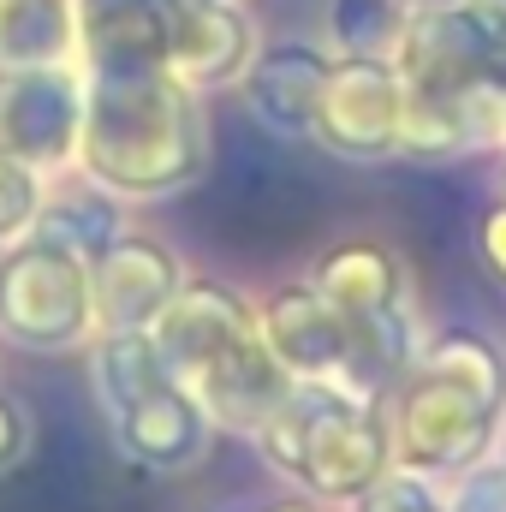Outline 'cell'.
Wrapping results in <instances>:
<instances>
[{"label":"cell","instance_id":"6da1fadb","mask_svg":"<svg viewBox=\"0 0 506 512\" xmlns=\"http://www.w3.org/2000/svg\"><path fill=\"white\" fill-rule=\"evenodd\" d=\"M191 96L197 90L179 84L167 66L90 72L84 126H78V167L126 197L179 191L203 167V120H197Z\"/></svg>","mask_w":506,"mask_h":512},{"label":"cell","instance_id":"7a4b0ae2","mask_svg":"<svg viewBox=\"0 0 506 512\" xmlns=\"http://www.w3.org/2000/svg\"><path fill=\"white\" fill-rule=\"evenodd\" d=\"M501 399H506V364L483 334H471V328L435 334L417 352L411 376H405L393 411H387L393 465H411L423 477L465 471L489 447Z\"/></svg>","mask_w":506,"mask_h":512},{"label":"cell","instance_id":"3957f363","mask_svg":"<svg viewBox=\"0 0 506 512\" xmlns=\"http://www.w3.org/2000/svg\"><path fill=\"white\" fill-rule=\"evenodd\" d=\"M262 459L310 495L352 501L393 465V423L376 399L334 382H292V393L251 429Z\"/></svg>","mask_w":506,"mask_h":512},{"label":"cell","instance_id":"277c9868","mask_svg":"<svg viewBox=\"0 0 506 512\" xmlns=\"http://www.w3.org/2000/svg\"><path fill=\"white\" fill-rule=\"evenodd\" d=\"M96 399L126 447V459L149 471H185L203 459L209 441V411L191 387L173 376L149 328L102 334L96 346Z\"/></svg>","mask_w":506,"mask_h":512},{"label":"cell","instance_id":"5b68a950","mask_svg":"<svg viewBox=\"0 0 506 512\" xmlns=\"http://www.w3.org/2000/svg\"><path fill=\"white\" fill-rule=\"evenodd\" d=\"M90 328V256L24 233L0 256V334L30 352H60L78 346Z\"/></svg>","mask_w":506,"mask_h":512},{"label":"cell","instance_id":"8992f818","mask_svg":"<svg viewBox=\"0 0 506 512\" xmlns=\"http://www.w3.org/2000/svg\"><path fill=\"white\" fill-rule=\"evenodd\" d=\"M310 286L346 316L358 352L370 358L381 382L399 376L411 364V310H405V274L387 245H370V239H352V245H334L322 251V262L310 268Z\"/></svg>","mask_w":506,"mask_h":512},{"label":"cell","instance_id":"52a82bcc","mask_svg":"<svg viewBox=\"0 0 506 512\" xmlns=\"http://www.w3.org/2000/svg\"><path fill=\"white\" fill-rule=\"evenodd\" d=\"M256 328H262L268 352L292 370V382H334V387H352V393L376 399L381 376L370 370V358L358 352L346 316L310 280L268 292V304L256 310Z\"/></svg>","mask_w":506,"mask_h":512},{"label":"cell","instance_id":"ba28073f","mask_svg":"<svg viewBox=\"0 0 506 512\" xmlns=\"http://www.w3.org/2000/svg\"><path fill=\"white\" fill-rule=\"evenodd\" d=\"M399 114H405L399 66L387 54H340L328 66V90L310 137L340 161H381L399 155Z\"/></svg>","mask_w":506,"mask_h":512},{"label":"cell","instance_id":"9c48e42d","mask_svg":"<svg viewBox=\"0 0 506 512\" xmlns=\"http://www.w3.org/2000/svg\"><path fill=\"white\" fill-rule=\"evenodd\" d=\"M78 126H84V78L60 66H6L0 72V149L54 167L78 155Z\"/></svg>","mask_w":506,"mask_h":512},{"label":"cell","instance_id":"30bf717a","mask_svg":"<svg viewBox=\"0 0 506 512\" xmlns=\"http://www.w3.org/2000/svg\"><path fill=\"white\" fill-rule=\"evenodd\" d=\"M411 90H465L489 78V6H423L405 12L399 42L387 54Z\"/></svg>","mask_w":506,"mask_h":512},{"label":"cell","instance_id":"8fae6325","mask_svg":"<svg viewBox=\"0 0 506 512\" xmlns=\"http://www.w3.org/2000/svg\"><path fill=\"white\" fill-rule=\"evenodd\" d=\"M179 262L161 239L143 233H114L102 251L90 256V316L102 334L120 328H149L161 316V304L179 292Z\"/></svg>","mask_w":506,"mask_h":512},{"label":"cell","instance_id":"7c38bea8","mask_svg":"<svg viewBox=\"0 0 506 512\" xmlns=\"http://www.w3.org/2000/svg\"><path fill=\"white\" fill-rule=\"evenodd\" d=\"M251 328H256V310L221 280H179V292L149 322V334H155V346H161V358L173 364L179 382H197Z\"/></svg>","mask_w":506,"mask_h":512},{"label":"cell","instance_id":"4fadbf2b","mask_svg":"<svg viewBox=\"0 0 506 512\" xmlns=\"http://www.w3.org/2000/svg\"><path fill=\"white\" fill-rule=\"evenodd\" d=\"M72 6H78V48L90 72L167 66V42H173L167 0H72Z\"/></svg>","mask_w":506,"mask_h":512},{"label":"cell","instance_id":"5bb4252c","mask_svg":"<svg viewBox=\"0 0 506 512\" xmlns=\"http://www.w3.org/2000/svg\"><path fill=\"white\" fill-rule=\"evenodd\" d=\"M256 42L251 18L239 0H209V6H179L173 12V42H167V72L191 90H215L245 78Z\"/></svg>","mask_w":506,"mask_h":512},{"label":"cell","instance_id":"9a60e30c","mask_svg":"<svg viewBox=\"0 0 506 512\" xmlns=\"http://www.w3.org/2000/svg\"><path fill=\"white\" fill-rule=\"evenodd\" d=\"M197 399H203V411H209V423H233V429H256L286 393H292V370L268 352V340H262V328H251L233 352H221L197 382H185Z\"/></svg>","mask_w":506,"mask_h":512},{"label":"cell","instance_id":"2e32d148","mask_svg":"<svg viewBox=\"0 0 506 512\" xmlns=\"http://www.w3.org/2000/svg\"><path fill=\"white\" fill-rule=\"evenodd\" d=\"M328 54L304 48V42H280V48H262L245 66V102L268 131H286V137H310L316 126V108H322V90H328Z\"/></svg>","mask_w":506,"mask_h":512},{"label":"cell","instance_id":"e0dca14e","mask_svg":"<svg viewBox=\"0 0 506 512\" xmlns=\"http://www.w3.org/2000/svg\"><path fill=\"white\" fill-rule=\"evenodd\" d=\"M78 48L72 0H0V72L6 66H60Z\"/></svg>","mask_w":506,"mask_h":512},{"label":"cell","instance_id":"ac0fdd59","mask_svg":"<svg viewBox=\"0 0 506 512\" xmlns=\"http://www.w3.org/2000/svg\"><path fill=\"white\" fill-rule=\"evenodd\" d=\"M84 179H90V173H84ZM30 233H42V239H54V245H66V251H78V256H96L114 233H120V209H114V197H108L102 179H90V185H60V191L42 197V215H36Z\"/></svg>","mask_w":506,"mask_h":512},{"label":"cell","instance_id":"d6986e66","mask_svg":"<svg viewBox=\"0 0 506 512\" xmlns=\"http://www.w3.org/2000/svg\"><path fill=\"white\" fill-rule=\"evenodd\" d=\"M399 24H405L399 0H334V18H328L340 54H393Z\"/></svg>","mask_w":506,"mask_h":512},{"label":"cell","instance_id":"ffe728a7","mask_svg":"<svg viewBox=\"0 0 506 512\" xmlns=\"http://www.w3.org/2000/svg\"><path fill=\"white\" fill-rule=\"evenodd\" d=\"M42 215V179L30 161L0 149V245H18Z\"/></svg>","mask_w":506,"mask_h":512},{"label":"cell","instance_id":"44dd1931","mask_svg":"<svg viewBox=\"0 0 506 512\" xmlns=\"http://www.w3.org/2000/svg\"><path fill=\"white\" fill-rule=\"evenodd\" d=\"M441 507H447V501H441V495L429 489V477L411 471V465H387L364 495H352V512H441Z\"/></svg>","mask_w":506,"mask_h":512},{"label":"cell","instance_id":"7402d4cb","mask_svg":"<svg viewBox=\"0 0 506 512\" xmlns=\"http://www.w3.org/2000/svg\"><path fill=\"white\" fill-rule=\"evenodd\" d=\"M18 453H24V411L0 393V471H6Z\"/></svg>","mask_w":506,"mask_h":512},{"label":"cell","instance_id":"603a6c76","mask_svg":"<svg viewBox=\"0 0 506 512\" xmlns=\"http://www.w3.org/2000/svg\"><path fill=\"white\" fill-rule=\"evenodd\" d=\"M262 512H316L304 495H292V501H274V507H262Z\"/></svg>","mask_w":506,"mask_h":512},{"label":"cell","instance_id":"cb8c5ba5","mask_svg":"<svg viewBox=\"0 0 506 512\" xmlns=\"http://www.w3.org/2000/svg\"><path fill=\"white\" fill-rule=\"evenodd\" d=\"M405 12H423V6H459V0H399Z\"/></svg>","mask_w":506,"mask_h":512},{"label":"cell","instance_id":"d4e9b609","mask_svg":"<svg viewBox=\"0 0 506 512\" xmlns=\"http://www.w3.org/2000/svg\"><path fill=\"white\" fill-rule=\"evenodd\" d=\"M167 6H173V12H179V6H209V0H167Z\"/></svg>","mask_w":506,"mask_h":512},{"label":"cell","instance_id":"484cf974","mask_svg":"<svg viewBox=\"0 0 506 512\" xmlns=\"http://www.w3.org/2000/svg\"><path fill=\"white\" fill-rule=\"evenodd\" d=\"M489 6H506V0H489Z\"/></svg>","mask_w":506,"mask_h":512},{"label":"cell","instance_id":"4316f807","mask_svg":"<svg viewBox=\"0 0 506 512\" xmlns=\"http://www.w3.org/2000/svg\"><path fill=\"white\" fill-rule=\"evenodd\" d=\"M441 512H453V507H441Z\"/></svg>","mask_w":506,"mask_h":512}]
</instances>
